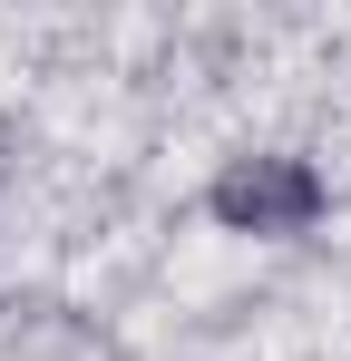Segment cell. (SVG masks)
<instances>
[{"instance_id":"6da1fadb","label":"cell","mask_w":351,"mask_h":361,"mask_svg":"<svg viewBox=\"0 0 351 361\" xmlns=\"http://www.w3.org/2000/svg\"><path fill=\"white\" fill-rule=\"evenodd\" d=\"M322 205H332V185H322L312 157H292V147L225 157L215 185H205V215H215L225 235H312V225H322Z\"/></svg>"}]
</instances>
